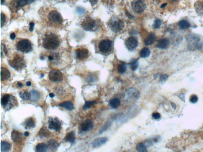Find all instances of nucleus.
Wrapping results in <instances>:
<instances>
[{
	"label": "nucleus",
	"instance_id": "3",
	"mask_svg": "<svg viewBox=\"0 0 203 152\" xmlns=\"http://www.w3.org/2000/svg\"><path fill=\"white\" fill-rule=\"evenodd\" d=\"M108 25L111 30L116 33L120 32L124 27V23L122 20L116 17H112L110 20Z\"/></svg>",
	"mask_w": 203,
	"mask_h": 152
},
{
	"label": "nucleus",
	"instance_id": "24",
	"mask_svg": "<svg viewBox=\"0 0 203 152\" xmlns=\"http://www.w3.org/2000/svg\"><path fill=\"white\" fill-rule=\"evenodd\" d=\"M76 139V136L74 132L72 131L69 132L66 135L65 138V141L71 143H74Z\"/></svg>",
	"mask_w": 203,
	"mask_h": 152
},
{
	"label": "nucleus",
	"instance_id": "57",
	"mask_svg": "<svg viewBox=\"0 0 203 152\" xmlns=\"http://www.w3.org/2000/svg\"><path fill=\"white\" fill-rule=\"evenodd\" d=\"M169 1H171V2H176L178 0H169Z\"/></svg>",
	"mask_w": 203,
	"mask_h": 152
},
{
	"label": "nucleus",
	"instance_id": "54",
	"mask_svg": "<svg viewBox=\"0 0 203 152\" xmlns=\"http://www.w3.org/2000/svg\"><path fill=\"white\" fill-rule=\"evenodd\" d=\"M48 58L50 61H52V60H54L53 57L51 56H48Z\"/></svg>",
	"mask_w": 203,
	"mask_h": 152
},
{
	"label": "nucleus",
	"instance_id": "27",
	"mask_svg": "<svg viewBox=\"0 0 203 152\" xmlns=\"http://www.w3.org/2000/svg\"><path fill=\"white\" fill-rule=\"evenodd\" d=\"M151 54V51L148 48H144L140 50V56L141 58H148Z\"/></svg>",
	"mask_w": 203,
	"mask_h": 152
},
{
	"label": "nucleus",
	"instance_id": "55",
	"mask_svg": "<svg viewBox=\"0 0 203 152\" xmlns=\"http://www.w3.org/2000/svg\"><path fill=\"white\" fill-rule=\"evenodd\" d=\"M49 96L51 98H54V94L53 93H50L49 94Z\"/></svg>",
	"mask_w": 203,
	"mask_h": 152
},
{
	"label": "nucleus",
	"instance_id": "52",
	"mask_svg": "<svg viewBox=\"0 0 203 152\" xmlns=\"http://www.w3.org/2000/svg\"><path fill=\"white\" fill-rule=\"evenodd\" d=\"M35 25V24L34 23H33V22H31L30 23V24H29V26H30V27H34V26Z\"/></svg>",
	"mask_w": 203,
	"mask_h": 152
},
{
	"label": "nucleus",
	"instance_id": "47",
	"mask_svg": "<svg viewBox=\"0 0 203 152\" xmlns=\"http://www.w3.org/2000/svg\"><path fill=\"white\" fill-rule=\"evenodd\" d=\"M126 14L129 18L132 19L134 18V16L128 11L126 12Z\"/></svg>",
	"mask_w": 203,
	"mask_h": 152
},
{
	"label": "nucleus",
	"instance_id": "59",
	"mask_svg": "<svg viewBox=\"0 0 203 152\" xmlns=\"http://www.w3.org/2000/svg\"><path fill=\"white\" fill-rule=\"evenodd\" d=\"M40 59H41V60H44V58L43 57H40Z\"/></svg>",
	"mask_w": 203,
	"mask_h": 152
},
{
	"label": "nucleus",
	"instance_id": "25",
	"mask_svg": "<svg viewBox=\"0 0 203 152\" xmlns=\"http://www.w3.org/2000/svg\"><path fill=\"white\" fill-rule=\"evenodd\" d=\"M110 105L113 109L117 108L120 105L121 101L118 98H114L110 101Z\"/></svg>",
	"mask_w": 203,
	"mask_h": 152
},
{
	"label": "nucleus",
	"instance_id": "46",
	"mask_svg": "<svg viewBox=\"0 0 203 152\" xmlns=\"http://www.w3.org/2000/svg\"><path fill=\"white\" fill-rule=\"evenodd\" d=\"M168 75H166V74L162 75H161V78H160L161 81H164V80H166V79H167V78H168Z\"/></svg>",
	"mask_w": 203,
	"mask_h": 152
},
{
	"label": "nucleus",
	"instance_id": "41",
	"mask_svg": "<svg viewBox=\"0 0 203 152\" xmlns=\"http://www.w3.org/2000/svg\"><path fill=\"white\" fill-rule=\"evenodd\" d=\"M6 17L5 15L3 13H1V27L4 26L5 22H6Z\"/></svg>",
	"mask_w": 203,
	"mask_h": 152
},
{
	"label": "nucleus",
	"instance_id": "33",
	"mask_svg": "<svg viewBox=\"0 0 203 152\" xmlns=\"http://www.w3.org/2000/svg\"><path fill=\"white\" fill-rule=\"evenodd\" d=\"M130 67L133 71H135L138 67V61L136 59H133L131 60L129 63Z\"/></svg>",
	"mask_w": 203,
	"mask_h": 152
},
{
	"label": "nucleus",
	"instance_id": "6",
	"mask_svg": "<svg viewBox=\"0 0 203 152\" xmlns=\"http://www.w3.org/2000/svg\"><path fill=\"white\" fill-rule=\"evenodd\" d=\"M9 65L16 70L19 71L25 66V63L23 57L16 55L12 60H10Z\"/></svg>",
	"mask_w": 203,
	"mask_h": 152
},
{
	"label": "nucleus",
	"instance_id": "4",
	"mask_svg": "<svg viewBox=\"0 0 203 152\" xmlns=\"http://www.w3.org/2000/svg\"><path fill=\"white\" fill-rule=\"evenodd\" d=\"M81 26L86 31H95L98 27V23L97 20L91 18L87 17L82 22Z\"/></svg>",
	"mask_w": 203,
	"mask_h": 152
},
{
	"label": "nucleus",
	"instance_id": "15",
	"mask_svg": "<svg viewBox=\"0 0 203 152\" xmlns=\"http://www.w3.org/2000/svg\"><path fill=\"white\" fill-rule=\"evenodd\" d=\"M108 141V139L106 137H100L97 138L92 142V147L95 148L100 147L101 146L106 143Z\"/></svg>",
	"mask_w": 203,
	"mask_h": 152
},
{
	"label": "nucleus",
	"instance_id": "42",
	"mask_svg": "<svg viewBox=\"0 0 203 152\" xmlns=\"http://www.w3.org/2000/svg\"><path fill=\"white\" fill-rule=\"evenodd\" d=\"M85 10L84 8L81 7H77V9H76V12H77V13L79 15L83 14L85 12Z\"/></svg>",
	"mask_w": 203,
	"mask_h": 152
},
{
	"label": "nucleus",
	"instance_id": "49",
	"mask_svg": "<svg viewBox=\"0 0 203 152\" xmlns=\"http://www.w3.org/2000/svg\"><path fill=\"white\" fill-rule=\"evenodd\" d=\"M17 85L18 87L20 88H22L23 86V84L21 82H18L17 83Z\"/></svg>",
	"mask_w": 203,
	"mask_h": 152
},
{
	"label": "nucleus",
	"instance_id": "8",
	"mask_svg": "<svg viewBox=\"0 0 203 152\" xmlns=\"http://www.w3.org/2000/svg\"><path fill=\"white\" fill-rule=\"evenodd\" d=\"M131 5L133 11L138 14L142 13L144 11L146 7L144 0H133Z\"/></svg>",
	"mask_w": 203,
	"mask_h": 152
},
{
	"label": "nucleus",
	"instance_id": "28",
	"mask_svg": "<svg viewBox=\"0 0 203 152\" xmlns=\"http://www.w3.org/2000/svg\"><path fill=\"white\" fill-rule=\"evenodd\" d=\"M178 26L181 29H188L190 27V24L186 20H182L178 22Z\"/></svg>",
	"mask_w": 203,
	"mask_h": 152
},
{
	"label": "nucleus",
	"instance_id": "34",
	"mask_svg": "<svg viewBox=\"0 0 203 152\" xmlns=\"http://www.w3.org/2000/svg\"><path fill=\"white\" fill-rule=\"evenodd\" d=\"M126 69L127 66L125 63L123 62H121L117 67L118 71L120 73H124L126 71Z\"/></svg>",
	"mask_w": 203,
	"mask_h": 152
},
{
	"label": "nucleus",
	"instance_id": "16",
	"mask_svg": "<svg viewBox=\"0 0 203 152\" xmlns=\"http://www.w3.org/2000/svg\"><path fill=\"white\" fill-rule=\"evenodd\" d=\"M93 123L91 120H86L82 122L81 126V130L83 132H87L93 128Z\"/></svg>",
	"mask_w": 203,
	"mask_h": 152
},
{
	"label": "nucleus",
	"instance_id": "10",
	"mask_svg": "<svg viewBox=\"0 0 203 152\" xmlns=\"http://www.w3.org/2000/svg\"><path fill=\"white\" fill-rule=\"evenodd\" d=\"M138 41L137 39L134 37H130L125 41V44L127 49L129 50H134L138 46Z\"/></svg>",
	"mask_w": 203,
	"mask_h": 152
},
{
	"label": "nucleus",
	"instance_id": "36",
	"mask_svg": "<svg viewBox=\"0 0 203 152\" xmlns=\"http://www.w3.org/2000/svg\"><path fill=\"white\" fill-rule=\"evenodd\" d=\"M127 95L131 98H136L138 96V92L135 89H131L128 90Z\"/></svg>",
	"mask_w": 203,
	"mask_h": 152
},
{
	"label": "nucleus",
	"instance_id": "17",
	"mask_svg": "<svg viewBox=\"0 0 203 152\" xmlns=\"http://www.w3.org/2000/svg\"><path fill=\"white\" fill-rule=\"evenodd\" d=\"M169 44H170V41L168 39L163 38L159 40L156 46L159 49H166L169 46Z\"/></svg>",
	"mask_w": 203,
	"mask_h": 152
},
{
	"label": "nucleus",
	"instance_id": "48",
	"mask_svg": "<svg viewBox=\"0 0 203 152\" xmlns=\"http://www.w3.org/2000/svg\"><path fill=\"white\" fill-rule=\"evenodd\" d=\"M16 38V34L14 33H11L10 35V38L11 39L13 40H14Z\"/></svg>",
	"mask_w": 203,
	"mask_h": 152
},
{
	"label": "nucleus",
	"instance_id": "37",
	"mask_svg": "<svg viewBox=\"0 0 203 152\" xmlns=\"http://www.w3.org/2000/svg\"><path fill=\"white\" fill-rule=\"evenodd\" d=\"M96 101H85V103L83 107V109L84 110L89 109L92 106L96 104Z\"/></svg>",
	"mask_w": 203,
	"mask_h": 152
},
{
	"label": "nucleus",
	"instance_id": "21",
	"mask_svg": "<svg viewBox=\"0 0 203 152\" xmlns=\"http://www.w3.org/2000/svg\"><path fill=\"white\" fill-rule=\"evenodd\" d=\"M59 106L63 107L69 111H72L74 109V104L69 101H65L59 104Z\"/></svg>",
	"mask_w": 203,
	"mask_h": 152
},
{
	"label": "nucleus",
	"instance_id": "45",
	"mask_svg": "<svg viewBox=\"0 0 203 152\" xmlns=\"http://www.w3.org/2000/svg\"><path fill=\"white\" fill-rule=\"evenodd\" d=\"M98 0H89L90 3L92 6H95L97 4Z\"/></svg>",
	"mask_w": 203,
	"mask_h": 152
},
{
	"label": "nucleus",
	"instance_id": "7",
	"mask_svg": "<svg viewBox=\"0 0 203 152\" xmlns=\"http://www.w3.org/2000/svg\"><path fill=\"white\" fill-rule=\"evenodd\" d=\"M112 43L108 39H104L100 41L98 48L100 52L104 54L108 53L112 49Z\"/></svg>",
	"mask_w": 203,
	"mask_h": 152
},
{
	"label": "nucleus",
	"instance_id": "12",
	"mask_svg": "<svg viewBox=\"0 0 203 152\" xmlns=\"http://www.w3.org/2000/svg\"><path fill=\"white\" fill-rule=\"evenodd\" d=\"M48 128L50 130H54L56 131H59L62 128V124L57 118L51 119L49 121Z\"/></svg>",
	"mask_w": 203,
	"mask_h": 152
},
{
	"label": "nucleus",
	"instance_id": "9",
	"mask_svg": "<svg viewBox=\"0 0 203 152\" xmlns=\"http://www.w3.org/2000/svg\"><path fill=\"white\" fill-rule=\"evenodd\" d=\"M50 80L52 82H60L63 80V75L62 73L57 69H52L49 73Z\"/></svg>",
	"mask_w": 203,
	"mask_h": 152
},
{
	"label": "nucleus",
	"instance_id": "56",
	"mask_svg": "<svg viewBox=\"0 0 203 152\" xmlns=\"http://www.w3.org/2000/svg\"><path fill=\"white\" fill-rule=\"evenodd\" d=\"M4 52H5V54H6V55L7 54V50H6V47H5V46H4Z\"/></svg>",
	"mask_w": 203,
	"mask_h": 152
},
{
	"label": "nucleus",
	"instance_id": "35",
	"mask_svg": "<svg viewBox=\"0 0 203 152\" xmlns=\"http://www.w3.org/2000/svg\"><path fill=\"white\" fill-rule=\"evenodd\" d=\"M112 124V123L111 121H108V122H106L100 130L99 134H102L104 132L106 131L111 126Z\"/></svg>",
	"mask_w": 203,
	"mask_h": 152
},
{
	"label": "nucleus",
	"instance_id": "53",
	"mask_svg": "<svg viewBox=\"0 0 203 152\" xmlns=\"http://www.w3.org/2000/svg\"><path fill=\"white\" fill-rule=\"evenodd\" d=\"M31 84V82H30V81H28V82H26V85H27V86H30Z\"/></svg>",
	"mask_w": 203,
	"mask_h": 152
},
{
	"label": "nucleus",
	"instance_id": "39",
	"mask_svg": "<svg viewBox=\"0 0 203 152\" xmlns=\"http://www.w3.org/2000/svg\"><path fill=\"white\" fill-rule=\"evenodd\" d=\"M31 0H18L17 5L18 7H23L30 1Z\"/></svg>",
	"mask_w": 203,
	"mask_h": 152
},
{
	"label": "nucleus",
	"instance_id": "18",
	"mask_svg": "<svg viewBox=\"0 0 203 152\" xmlns=\"http://www.w3.org/2000/svg\"><path fill=\"white\" fill-rule=\"evenodd\" d=\"M1 81H5L10 79L11 74L9 70L7 68L4 67H1Z\"/></svg>",
	"mask_w": 203,
	"mask_h": 152
},
{
	"label": "nucleus",
	"instance_id": "50",
	"mask_svg": "<svg viewBox=\"0 0 203 152\" xmlns=\"http://www.w3.org/2000/svg\"><path fill=\"white\" fill-rule=\"evenodd\" d=\"M167 5V3H163V4H162L161 5V6H160V8H164V7H166V6Z\"/></svg>",
	"mask_w": 203,
	"mask_h": 152
},
{
	"label": "nucleus",
	"instance_id": "40",
	"mask_svg": "<svg viewBox=\"0 0 203 152\" xmlns=\"http://www.w3.org/2000/svg\"><path fill=\"white\" fill-rule=\"evenodd\" d=\"M161 24V21L159 19H156L154 21V24L153 25V28L156 29L160 27Z\"/></svg>",
	"mask_w": 203,
	"mask_h": 152
},
{
	"label": "nucleus",
	"instance_id": "23",
	"mask_svg": "<svg viewBox=\"0 0 203 152\" xmlns=\"http://www.w3.org/2000/svg\"><path fill=\"white\" fill-rule=\"evenodd\" d=\"M59 145V143L54 139H50L48 142V147L50 150L56 149Z\"/></svg>",
	"mask_w": 203,
	"mask_h": 152
},
{
	"label": "nucleus",
	"instance_id": "20",
	"mask_svg": "<svg viewBox=\"0 0 203 152\" xmlns=\"http://www.w3.org/2000/svg\"><path fill=\"white\" fill-rule=\"evenodd\" d=\"M24 124L26 129L33 128L35 126V122L33 118L29 117L25 120Z\"/></svg>",
	"mask_w": 203,
	"mask_h": 152
},
{
	"label": "nucleus",
	"instance_id": "22",
	"mask_svg": "<svg viewBox=\"0 0 203 152\" xmlns=\"http://www.w3.org/2000/svg\"><path fill=\"white\" fill-rule=\"evenodd\" d=\"M48 147L47 145L44 143H39L36 147V151L37 152H46Z\"/></svg>",
	"mask_w": 203,
	"mask_h": 152
},
{
	"label": "nucleus",
	"instance_id": "32",
	"mask_svg": "<svg viewBox=\"0 0 203 152\" xmlns=\"http://www.w3.org/2000/svg\"><path fill=\"white\" fill-rule=\"evenodd\" d=\"M136 150L138 152H147L146 146L145 145L144 143H142V142H139L136 145Z\"/></svg>",
	"mask_w": 203,
	"mask_h": 152
},
{
	"label": "nucleus",
	"instance_id": "2",
	"mask_svg": "<svg viewBox=\"0 0 203 152\" xmlns=\"http://www.w3.org/2000/svg\"><path fill=\"white\" fill-rule=\"evenodd\" d=\"M17 103L16 99L14 96L9 94L3 95L1 99V104L6 111H9Z\"/></svg>",
	"mask_w": 203,
	"mask_h": 152
},
{
	"label": "nucleus",
	"instance_id": "1",
	"mask_svg": "<svg viewBox=\"0 0 203 152\" xmlns=\"http://www.w3.org/2000/svg\"><path fill=\"white\" fill-rule=\"evenodd\" d=\"M43 46L48 50L57 49L60 45V41L57 35L50 33L46 35L43 41Z\"/></svg>",
	"mask_w": 203,
	"mask_h": 152
},
{
	"label": "nucleus",
	"instance_id": "43",
	"mask_svg": "<svg viewBox=\"0 0 203 152\" xmlns=\"http://www.w3.org/2000/svg\"><path fill=\"white\" fill-rule=\"evenodd\" d=\"M198 100V98L196 95H193L191 96L190 98V101L191 103H195L197 102Z\"/></svg>",
	"mask_w": 203,
	"mask_h": 152
},
{
	"label": "nucleus",
	"instance_id": "60",
	"mask_svg": "<svg viewBox=\"0 0 203 152\" xmlns=\"http://www.w3.org/2000/svg\"><path fill=\"white\" fill-rule=\"evenodd\" d=\"M43 76H44V75H43V74L41 75V77H43Z\"/></svg>",
	"mask_w": 203,
	"mask_h": 152
},
{
	"label": "nucleus",
	"instance_id": "31",
	"mask_svg": "<svg viewBox=\"0 0 203 152\" xmlns=\"http://www.w3.org/2000/svg\"><path fill=\"white\" fill-rule=\"evenodd\" d=\"M19 95L22 99L25 101H28L31 98V94L27 91L24 92V93L20 92Z\"/></svg>",
	"mask_w": 203,
	"mask_h": 152
},
{
	"label": "nucleus",
	"instance_id": "58",
	"mask_svg": "<svg viewBox=\"0 0 203 152\" xmlns=\"http://www.w3.org/2000/svg\"><path fill=\"white\" fill-rule=\"evenodd\" d=\"M5 0H1V5L4 3V1H5Z\"/></svg>",
	"mask_w": 203,
	"mask_h": 152
},
{
	"label": "nucleus",
	"instance_id": "26",
	"mask_svg": "<svg viewBox=\"0 0 203 152\" xmlns=\"http://www.w3.org/2000/svg\"><path fill=\"white\" fill-rule=\"evenodd\" d=\"M11 146L9 142L6 141H2L1 142V152H8L10 150Z\"/></svg>",
	"mask_w": 203,
	"mask_h": 152
},
{
	"label": "nucleus",
	"instance_id": "30",
	"mask_svg": "<svg viewBox=\"0 0 203 152\" xmlns=\"http://www.w3.org/2000/svg\"><path fill=\"white\" fill-rule=\"evenodd\" d=\"M196 10L198 13H203V1H199L195 3Z\"/></svg>",
	"mask_w": 203,
	"mask_h": 152
},
{
	"label": "nucleus",
	"instance_id": "29",
	"mask_svg": "<svg viewBox=\"0 0 203 152\" xmlns=\"http://www.w3.org/2000/svg\"><path fill=\"white\" fill-rule=\"evenodd\" d=\"M50 134V132L45 126L43 127L40 130L39 132V135L40 137H48Z\"/></svg>",
	"mask_w": 203,
	"mask_h": 152
},
{
	"label": "nucleus",
	"instance_id": "5",
	"mask_svg": "<svg viewBox=\"0 0 203 152\" xmlns=\"http://www.w3.org/2000/svg\"><path fill=\"white\" fill-rule=\"evenodd\" d=\"M17 49L21 52L27 53L32 50L31 41L27 39H24L19 41L16 45Z\"/></svg>",
	"mask_w": 203,
	"mask_h": 152
},
{
	"label": "nucleus",
	"instance_id": "44",
	"mask_svg": "<svg viewBox=\"0 0 203 152\" xmlns=\"http://www.w3.org/2000/svg\"><path fill=\"white\" fill-rule=\"evenodd\" d=\"M152 117L153 119H155V120H158L161 118V115L159 113H154L152 114Z\"/></svg>",
	"mask_w": 203,
	"mask_h": 152
},
{
	"label": "nucleus",
	"instance_id": "14",
	"mask_svg": "<svg viewBox=\"0 0 203 152\" xmlns=\"http://www.w3.org/2000/svg\"><path fill=\"white\" fill-rule=\"evenodd\" d=\"M11 138L12 141L15 142L19 143L22 142L23 138V135L22 133L14 130L12 132Z\"/></svg>",
	"mask_w": 203,
	"mask_h": 152
},
{
	"label": "nucleus",
	"instance_id": "19",
	"mask_svg": "<svg viewBox=\"0 0 203 152\" xmlns=\"http://www.w3.org/2000/svg\"><path fill=\"white\" fill-rule=\"evenodd\" d=\"M155 35L153 33H151L144 40V43L146 46L152 45L155 41Z\"/></svg>",
	"mask_w": 203,
	"mask_h": 152
},
{
	"label": "nucleus",
	"instance_id": "13",
	"mask_svg": "<svg viewBox=\"0 0 203 152\" xmlns=\"http://www.w3.org/2000/svg\"><path fill=\"white\" fill-rule=\"evenodd\" d=\"M76 54L77 58L80 60H83L88 57L89 52L86 48H79L76 50Z\"/></svg>",
	"mask_w": 203,
	"mask_h": 152
},
{
	"label": "nucleus",
	"instance_id": "51",
	"mask_svg": "<svg viewBox=\"0 0 203 152\" xmlns=\"http://www.w3.org/2000/svg\"><path fill=\"white\" fill-rule=\"evenodd\" d=\"M24 135L25 136H26V137H28V136L29 135V132H25V133H24Z\"/></svg>",
	"mask_w": 203,
	"mask_h": 152
},
{
	"label": "nucleus",
	"instance_id": "38",
	"mask_svg": "<svg viewBox=\"0 0 203 152\" xmlns=\"http://www.w3.org/2000/svg\"><path fill=\"white\" fill-rule=\"evenodd\" d=\"M31 98L34 101H36L38 100L40 98V95L38 92L35 90H32L31 92Z\"/></svg>",
	"mask_w": 203,
	"mask_h": 152
},
{
	"label": "nucleus",
	"instance_id": "11",
	"mask_svg": "<svg viewBox=\"0 0 203 152\" xmlns=\"http://www.w3.org/2000/svg\"><path fill=\"white\" fill-rule=\"evenodd\" d=\"M48 19L50 22L55 24H60L62 23V18L60 13L56 10H52L48 15Z\"/></svg>",
	"mask_w": 203,
	"mask_h": 152
}]
</instances>
